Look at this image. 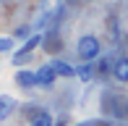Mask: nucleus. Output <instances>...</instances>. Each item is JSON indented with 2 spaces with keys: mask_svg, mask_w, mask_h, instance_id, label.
Returning a JSON list of instances; mask_svg holds the SVG:
<instances>
[{
  "mask_svg": "<svg viewBox=\"0 0 128 126\" xmlns=\"http://www.w3.org/2000/svg\"><path fill=\"white\" fill-rule=\"evenodd\" d=\"M78 58L81 60H94L97 55H100V50H102V45H100V39L94 37V34H84V37L78 39Z\"/></svg>",
  "mask_w": 128,
  "mask_h": 126,
  "instance_id": "obj_1",
  "label": "nucleus"
},
{
  "mask_svg": "<svg viewBox=\"0 0 128 126\" xmlns=\"http://www.w3.org/2000/svg\"><path fill=\"white\" fill-rule=\"evenodd\" d=\"M39 42H42V37H39V34H34V37H29V39H26V45H24V47L18 50V53H16V58H13V60H16V63H24V60L29 58V55L34 53V47H37Z\"/></svg>",
  "mask_w": 128,
  "mask_h": 126,
  "instance_id": "obj_2",
  "label": "nucleus"
},
{
  "mask_svg": "<svg viewBox=\"0 0 128 126\" xmlns=\"http://www.w3.org/2000/svg\"><path fill=\"white\" fill-rule=\"evenodd\" d=\"M34 76H37V87H52L55 84V74H52V68L50 66H42L39 71H34Z\"/></svg>",
  "mask_w": 128,
  "mask_h": 126,
  "instance_id": "obj_3",
  "label": "nucleus"
},
{
  "mask_svg": "<svg viewBox=\"0 0 128 126\" xmlns=\"http://www.w3.org/2000/svg\"><path fill=\"white\" fill-rule=\"evenodd\" d=\"M47 66L52 68V74H55V76H66V79L76 76L73 66H71V63H66V60H52V63H47Z\"/></svg>",
  "mask_w": 128,
  "mask_h": 126,
  "instance_id": "obj_4",
  "label": "nucleus"
},
{
  "mask_svg": "<svg viewBox=\"0 0 128 126\" xmlns=\"http://www.w3.org/2000/svg\"><path fill=\"white\" fill-rule=\"evenodd\" d=\"M112 76L118 82H128V58H118L112 63Z\"/></svg>",
  "mask_w": 128,
  "mask_h": 126,
  "instance_id": "obj_5",
  "label": "nucleus"
},
{
  "mask_svg": "<svg viewBox=\"0 0 128 126\" xmlns=\"http://www.w3.org/2000/svg\"><path fill=\"white\" fill-rule=\"evenodd\" d=\"M16 84H21V87H37L34 71H18V74H16Z\"/></svg>",
  "mask_w": 128,
  "mask_h": 126,
  "instance_id": "obj_6",
  "label": "nucleus"
},
{
  "mask_svg": "<svg viewBox=\"0 0 128 126\" xmlns=\"http://www.w3.org/2000/svg\"><path fill=\"white\" fill-rule=\"evenodd\" d=\"M13 108H16L13 97H0V121H5V118L13 113Z\"/></svg>",
  "mask_w": 128,
  "mask_h": 126,
  "instance_id": "obj_7",
  "label": "nucleus"
},
{
  "mask_svg": "<svg viewBox=\"0 0 128 126\" xmlns=\"http://www.w3.org/2000/svg\"><path fill=\"white\" fill-rule=\"evenodd\" d=\"M73 71H76V76L81 79V82H89V79L94 76V66H92V60H84V66L73 68Z\"/></svg>",
  "mask_w": 128,
  "mask_h": 126,
  "instance_id": "obj_8",
  "label": "nucleus"
},
{
  "mask_svg": "<svg viewBox=\"0 0 128 126\" xmlns=\"http://www.w3.org/2000/svg\"><path fill=\"white\" fill-rule=\"evenodd\" d=\"M32 126H52V116L47 110H37L32 116Z\"/></svg>",
  "mask_w": 128,
  "mask_h": 126,
  "instance_id": "obj_9",
  "label": "nucleus"
},
{
  "mask_svg": "<svg viewBox=\"0 0 128 126\" xmlns=\"http://www.w3.org/2000/svg\"><path fill=\"white\" fill-rule=\"evenodd\" d=\"M10 47H13V39L10 37H0V53H8Z\"/></svg>",
  "mask_w": 128,
  "mask_h": 126,
  "instance_id": "obj_10",
  "label": "nucleus"
},
{
  "mask_svg": "<svg viewBox=\"0 0 128 126\" xmlns=\"http://www.w3.org/2000/svg\"><path fill=\"white\" fill-rule=\"evenodd\" d=\"M126 116H128V100H126Z\"/></svg>",
  "mask_w": 128,
  "mask_h": 126,
  "instance_id": "obj_11",
  "label": "nucleus"
},
{
  "mask_svg": "<svg viewBox=\"0 0 128 126\" xmlns=\"http://www.w3.org/2000/svg\"><path fill=\"white\" fill-rule=\"evenodd\" d=\"M126 42H128V37H126Z\"/></svg>",
  "mask_w": 128,
  "mask_h": 126,
  "instance_id": "obj_12",
  "label": "nucleus"
},
{
  "mask_svg": "<svg viewBox=\"0 0 128 126\" xmlns=\"http://www.w3.org/2000/svg\"><path fill=\"white\" fill-rule=\"evenodd\" d=\"M78 126H84V123H78Z\"/></svg>",
  "mask_w": 128,
  "mask_h": 126,
  "instance_id": "obj_13",
  "label": "nucleus"
}]
</instances>
